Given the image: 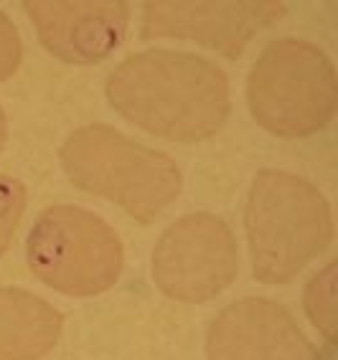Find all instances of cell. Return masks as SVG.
Here are the masks:
<instances>
[{
    "label": "cell",
    "instance_id": "cell-1",
    "mask_svg": "<svg viewBox=\"0 0 338 360\" xmlns=\"http://www.w3.org/2000/svg\"><path fill=\"white\" fill-rule=\"evenodd\" d=\"M107 99L127 122L173 142L208 140L232 110L229 79L214 61L168 49L125 58L107 79Z\"/></svg>",
    "mask_w": 338,
    "mask_h": 360
},
{
    "label": "cell",
    "instance_id": "cell-2",
    "mask_svg": "<svg viewBox=\"0 0 338 360\" xmlns=\"http://www.w3.org/2000/svg\"><path fill=\"white\" fill-rule=\"evenodd\" d=\"M252 271L262 284H287L333 241V216L311 180L260 170L244 211Z\"/></svg>",
    "mask_w": 338,
    "mask_h": 360
},
{
    "label": "cell",
    "instance_id": "cell-3",
    "mask_svg": "<svg viewBox=\"0 0 338 360\" xmlns=\"http://www.w3.org/2000/svg\"><path fill=\"white\" fill-rule=\"evenodd\" d=\"M59 158L79 191L118 203L140 224H150L181 195L183 178L170 155L107 124L79 127L66 137Z\"/></svg>",
    "mask_w": 338,
    "mask_h": 360
},
{
    "label": "cell",
    "instance_id": "cell-4",
    "mask_svg": "<svg viewBox=\"0 0 338 360\" xmlns=\"http://www.w3.org/2000/svg\"><path fill=\"white\" fill-rule=\"evenodd\" d=\"M336 99L331 56L311 41H273L249 71L247 104L254 122L285 140L323 129L336 115Z\"/></svg>",
    "mask_w": 338,
    "mask_h": 360
},
{
    "label": "cell",
    "instance_id": "cell-5",
    "mask_svg": "<svg viewBox=\"0 0 338 360\" xmlns=\"http://www.w3.org/2000/svg\"><path fill=\"white\" fill-rule=\"evenodd\" d=\"M28 266L46 287L69 297L112 290L123 274L125 249L118 231L79 206L46 208L26 238Z\"/></svg>",
    "mask_w": 338,
    "mask_h": 360
},
{
    "label": "cell",
    "instance_id": "cell-6",
    "mask_svg": "<svg viewBox=\"0 0 338 360\" xmlns=\"http://www.w3.org/2000/svg\"><path fill=\"white\" fill-rule=\"evenodd\" d=\"M239 249L227 221L189 213L170 224L153 249V282L165 297L186 304L214 300L237 279Z\"/></svg>",
    "mask_w": 338,
    "mask_h": 360
},
{
    "label": "cell",
    "instance_id": "cell-7",
    "mask_svg": "<svg viewBox=\"0 0 338 360\" xmlns=\"http://www.w3.org/2000/svg\"><path fill=\"white\" fill-rule=\"evenodd\" d=\"M282 3H145L143 39H186L237 58L244 46L282 18Z\"/></svg>",
    "mask_w": 338,
    "mask_h": 360
},
{
    "label": "cell",
    "instance_id": "cell-8",
    "mask_svg": "<svg viewBox=\"0 0 338 360\" xmlns=\"http://www.w3.org/2000/svg\"><path fill=\"white\" fill-rule=\"evenodd\" d=\"M208 360H320L318 347L282 304L247 297L216 315L206 333Z\"/></svg>",
    "mask_w": 338,
    "mask_h": 360
},
{
    "label": "cell",
    "instance_id": "cell-9",
    "mask_svg": "<svg viewBox=\"0 0 338 360\" xmlns=\"http://www.w3.org/2000/svg\"><path fill=\"white\" fill-rule=\"evenodd\" d=\"M39 41L66 64H99L123 44L130 8L120 0L107 3H23Z\"/></svg>",
    "mask_w": 338,
    "mask_h": 360
},
{
    "label": "cell",
    "instance_id": "cell-10",
    "mask_svg": "<svg viewBox=\"0 0 338 360\" xmlns=\"http://www.w3.org/2000/svg\"><path fill=\"white\" fill-rule=\"evenodd\" d=\"M64 315L44 297L0 287V360H41L56 347Z\"/></svg>",
    "mask_w": 338,
    "mask_h": 360
},
{
    "label": "cell",
    "instance_id": "cell-11",
    "mask_svg": "<svg viewBox=\"0 0 338 360\" xmlns=\"http://www.w3.org/2000/svg\"><path fill=\"white\" fill-rule=\"evenodd\" d=\"M333 271H336V264H328L320 274L311 279L306 290V307L311 320L315 322V328H320L325 333L328 340H333V315H336V284H333Z\"/></svg>",
    "mask_w": 338,
    "mask_h": 360
},
{
    "label": "cell",
    "instance_id": "cell-12",
    "mask_svg": "<svg viewBox=\"0 0 338 360\" xmlns=\"http://www.w3.org/2000/svg\"><path fill=\"white\" fill-rule=\"evenodd\" d=\"M26 211V188L13 175L0 173V257L13 241Z\"/></svg>",
    "mask_w": 338,
    "mask_h": 360
},
{
    "label": "cell",
    "instance_id": "cell-13",
    "mask_svg": "<svg viewBox=\"0 0 338 360\" xmlns=\"http://www.w3.org/2000/svg\"><path fill=\"white\" fill-rule=\"evenodd\" d=\"M20 58H23V44H20L18 28L0 11V82L13 77L20 66Z\"/></svg>",
    "mask_w": 338,
    "mask_h": 360
},
{
    "label": "cell",
    "instance_id": "cell-14",
    "mask_svg": "<svg viewBox=\"0 0 338 360\" xmlns=\"http://www.w3.org/2000/svg\"><path fill=\"white\" fill-rule=\"evenodd\" d=\"M6 142H8V117L3 112V107H0V150L6 148Z\"/></svg>",
    "mask_w": 338,
    "mask_h": 360
}]
</instances>
